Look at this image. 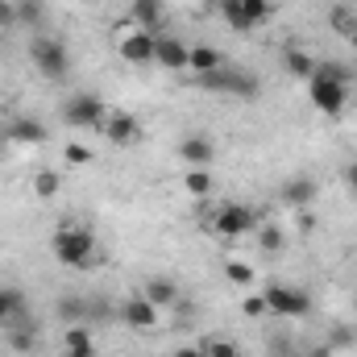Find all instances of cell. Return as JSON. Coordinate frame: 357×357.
<instances>
[{
  "mask_svg": "<svg viewBox=\"0 0 357 357\" xmlns=\"http://www.w3.org/2000/svg\"><path fill=\"white\" fill-rule=\"evenodd\" d=\"M307 100L324 116H341L345 104H349V71L337 67V63H320L316 75L307 79Z\"/></svg>",
  "mask_w": 357,
  "mask_h": 357,
  "instance_id": "obj_1",
  "label": "cell"
},
{
  "mask_svg": "<svg viewBox=\"0 0 357 357\" xmlns=\"http://www.w3.org/2000/svg\"><path fill=\"white\" fill-rule=\"evenodd\" d=\"M50 254L71 270H88L96 262V237L91 229H79V225H67L50 237Z\"/></svg>",
  "mask_w": 357,
  "mask_h": 357,
  "instance_id": "obj_2",
  "label": "cell"
},
{
  "mask_svg": "<svg viewBox=\"0 0 357 357\" xmlns=\"http://www.w3.org/2000/svg\"><path fill=\"white\" fill-rule=\"evenodd\" d=\"M212 233L216 237H229V241H237V237H245V233H254V225H258V212L250 208V204H220V208H212Z\"/></svg>",
  "mask_w": 357,
  "mask_h": 357,
  "instance_id": "obj_3",
  "label": "cell"
},
{
  "mask_svg": "<svg viewBox=\"0 0 357 357\" xmlns=\"http://www.w3.org/2000/svg\"><path fill=\"white\" fill-rule=\"evenodd\" d=\"M63 121L75 125V129H96V125L108 121V104H104L96 91H79V96H71V100L63 104Z\"/></svg>",
  "mask_w": 357,
  "mask_h": 357,
  "instance_id": "obj_4",
  "label": "cell"
},
{
  "mask_svg": "<svg viewBox=\"0 0 357 357\" xmlns=\"http://www.w3.org/2000/svg\"><path fill=\"white\" fill-rule=\"evenodd\" d=\"M29 59H33V67H38L46 79H63V75L71 71L67 46H63L59 38H38V42L29 46Z\"/></svg>",
  "mask_w": 357,
  "mask_h": 357,
  "instance_id": "obj_5",
  "label": "cell"
},
{
  "mask_svg": "<svg viewBox=\"0 0 357 357\" xmlns=\"http://www.w3.org/2000/svg\"><path fill=\"white\" fill-rule=\"evenodd\" d=\"M266 295V307L274 316H287V320H299V316H307L312 312V295L307 291H299V287H282V282H274L262 291Z\"/></svg>",
  "mask_w": 357,
  "mask_h": 357,
  "instance_id": "obj_6",
  "label": "cell"
},
{
  "mask_svg": "<svg viewBox=\"0 0 357 357\" xmlns=\"http://www.w3.org/2000/svg\"><path fill=\"white\" fill-rule=\"evenodd\" d=\"M116 50H121L125 63H133V67H150V63H154V50H158V38H154L150 29H133V33L121 38Z\"/></svg>",
  "mask_w": 357,
  "mask_h": 357,
  "instance_id": "obj_7",
  "label": "cell"
},
{
  "mask_svg": "<svg viewBox=\"0 0 357 357\" xmlns=\"http://www.w3.org/2000/svg\"><path fill=\"white\" fill-rule=\"evenodd\" d=\"M154 63L162 67V71H187L191 67V46L187 42H178V38H158V50H154Z\"/></svg>",
  "mask_w": 357,
  "mask_h": 357,
  "instance_id": "obj_8",
  "label": "cell"
},
{
  "mask_svg": "<svg viewBox=\"0 0 357 357\" xmlns=\"http://www.w3.org/2000/svg\"><path fill=\"white\" fill-rule=\"evenodd\" d=\"M121 320H125L129 328L146 333V328H154V324H158V307H154L146 295H133V299H125V303H121Z\"/></svg>",
  "mask_w": 357,
  "mask_h": 357,
  "instance_id": "obj_9",
  "label": "cell"
},
{
  "mask_svg": "<svg viewBox=\"0 0 357 357\" xmlns=\"http://www.w3.org/2000/svg\"><path fill=\"white\" fill-rule=\"evenodd\" d=\"M316 178L312 175H291L282 183V204L287 208H295V212H303V208H312V199H316Z\"/></svg>",
  "mask_w": 357,
  "mask_h": 357,
  "instance_id": "obj_10",
  "label": "cell"
},
{
  "mask_svg": "<svg viewBox=\"0 0 357 357\" xmlns=\"http://www.w3.org/2000/svg\"><path fill=\"white\" fill-rule=\"evenodd\" d=\"M100 129H104V137H108L112 146H133L137 133H142V125H137L129 112H108V121H104Z\"/></svg>",
  "mask_w": 357,
  "mask_h": 357,
  "instance_id": "obj_11",
  "label": "cell"
},
{
  "mask_svg": "<svg viewBox=\"0 0 357 357\" xmlns=\"http://www.w3.org/2000/svg\"><path fill=\"white\" fill-rule=\"evenodd\" d=\"M17 320H29V299L21 287H0V328H8Z\"/></svg>",
  "mask_w": 357,
  "mask_h": 357,
  "instance_id": "obj_12",
  "label": "cell"
},
{
  "mask_svg": "<svg viewBox=\"0 0 357 357\" xmlns=\"http://www.w3.org/2000/svg\"><path fill=\"white\" fill-rule=\"evenodd\" d=\"M178 158H183L187 167H212L216 146H212V137L195 133V137H183V142H178Z\"/></svg>",
  "mask_w": 357,
  "mask_h": 357,
  "instance_id": "obj_13",
  "label": "cell"
},
{
  "mask_svg": "<svg viewBox=\"0 0 357 357\" xmlns=\"http://www.w3.org/2000/svg\"><path fill=\"white\" fill-rule=\"evenodd\" d=\"M8 137H13V146H42L46 142V125L33 121V116H13Z\"/></svg>",
  "mask_w": 357,
  "mask_h": 357,
  "instance_id": "obj_14",
  "label": "cell"
},
{
  "mask_svg": "<svg viewBox=\"0 0 357 357\" xmlns=\"http://www.w3.org/2000/svg\"><path fill=\"white\" fill-rule=\"evenodd\" d=\"M142 295H146V299H150L158 312H162V307H175V303H178V287L167 278V274H154V278H146V291H142Z\"/></svg>",
  "mask_w": 357,
  "mask_h": 357,
  "instance_id": "obj_15",
  "label": "cell"
},
{
  "mask_svg": "<svg viewBox=\"0 0 357 357\" xmlns=\"http://www.w3.org/2000/svg\"><path fill=\"white\" fill-rule=\"evenodd\" d=\"M282 67H287L295 79H303V84H307V79L316 75V67H320V63H316L307 50H299V46H287V50H282Z\"/></svg>",
  "mask_w": 357,
  "mask_h": 357,
  "instance_id": "obj_16",
  "label": "cell"
},
{
  "mask_svg": "<svg viewBox=\"0 0 357 357\" xmlns=\"http://www.w3.org/2000/svg\"><path fill=\"white\" fill-rule=\"evenodd\" d=\"M162 17H167L162 0H133V4H129V21H133L137 29H154Z\"/></svg>",
  "mask_w": 357,
  "mask_h": 357,
  "instance_id": "obj_17",
  "label": "cell"
},
{
  "mask_svg": "<svg viewBox=\"0 0 357 357\" xmlns=\"http://www.w3.org/2000/svg\"><path fill=\"white\" fill-rule=\"evenodd\" d=\"M328 29H333L337 38L349 42V38L357 33V13L349 8V4H333V8H328Z\"/></svg>",
  "mask_w": 357,
  "mask_h": 357,
  "instance_id": "obj_18",
  "label": "cell"
},
{
  "mask_svg": "<svg viewBox=\"0 0 357 357\" xmlns=\"http://www.w3.org/2000/svg\"><path fill=\"white\" fill-rule=\"evenodd\" d=\"M183 187H187V195H195V199H208V195H212V187H216L212 167H191V171L183 175Z\"/></svg>",
  "mask_w": 357,
  "mask_h": 357,
  "instance_id": "obj_19",
  "label": "cell"
},
{
  "mask_svg": "<svg viewBox=\"0 0 357 357\" xmlns=\"http://www.w3.org/2000/svg\"><path fill=\"white\" fill-rule=\"evenodd\" d=\"M4 333H8V349H13V354H33L38 337H33V324H29V320H17V324H8Z\"/></svg>",
  "mask_w": 357,
  "mask_h": 357,
  "instance_id": "obj_20",
  "label": "cell"
},
{
  "mask_svg": "<svg viewBox=\"0 0 357 357\" xmlns=\"http://www.w3.org/2000/svg\"><path fill=\"white\" fill-rule=\"evenodd\" d=\"M187 71H195V75L220 71V50H216V46H191V67H187Z\"/></svg>",
  "mask_w": 357,
  "mask_h": 357,
  "instance_id": "obj_21",
  "label": "cell"
},
{
  "mask_svg": "<svg viewBox=\"0 0 357 357\" xmlns=\"http://www.w3.org/2000/svg\"><path fill=\"white\" fill-rule=\"evenodd\" d=\"M63 345H67V354H96L91 333L84 328V324H71V328H67V337H63Z\"/></svg>",
  "mask_w": 357,
  "mask_h": 357,
  "instance_id": "obj_22",
  "label": "cell"
},
{
  "mask_svg": "<svg viewBox=\"0 0 357 357\" xmlns=\"http://www.w3.org/2000/svg\"><path fill=\"white\" fill-rule=\"evenodd\" d=\"M220 17H225V25L237 29V33H250V29H254V25L245 21V13H241V0H220Z\"/></svg>",
  "mask_w": 357,
  "mask_h": 357,
  "instance_id": "obj_23",
  "label": "cell"
},
{
  "mask_svg": "<svg viewBox=\"0 0 357 357\" xmlns=\"http://www.w3.org/2000/svg\"><path fill=\"white\" fill-rule=\"evenodd\" d=\"M199 357H241V349L225 337H204L199 341Z\"/></svg>",
  "mask_w": 357,
  "mask_h": 357,
  "instance_id": "obj_24",
  "label": "cell"
},
{
  "mask_svg": "<svg viewBox=\"0 0 357 357\" xmlns=\"http://www.w3.org/2000/svg\"><path fill=\"white\" fill-rule=\"evenodd\" d=\"M241 13H245V21L258 29V25H266V21H270L274 4H270V0H241Z\"/></svg>",
  "mask_w": 357,
  "mask_h": 357,
  "instance_id": "obj_25",
  "label": "cell"
},
{
  "mask_svg": "<svg viewBox=\"0 0 357 357\" xmlns=\"http://www.w3.org/2000/svg\"><path fill=\"white\" fill-rule=\"evenodd\" d=\"M59 187H63V178L54 175V171H38V175H33V195H38V199H54Z\"/></svg>",
  "mask_w": 357,
  "mask_h": 357,
  "instance_id": "obj_26",
  "label": "cell"
},
{
  "mask_svg": "<svg viewBox=\"0 0 357 357\" xmlns=\"http://www.w3.org/2000/svg\"><path fill=\"white\" fill-rule=\"evenodd\" d=\"M258 241H262V250H266V254H278V250L287 245V237H282V229H278V225H266V229L258 233Z\"/></svg>",
  "mask_w": 357,
  "mask_h": 357,
  "instance_id": "obj_27",
  "label": "cell"
},
{
  "mask_svg": "<svg viewBox=\"0 0 357 357\" xmlns=\"http://www.w3.org/2000/svg\"><path fill=\"white\" fill-rule=\"evenodd\" d=\"M225 274H229V282H237V287H250V282H254V266H250V262H229Z\"/></svg>",
  "mask_w": 357,
  "mask_h": 357,
  "instance_id": "obj_28",
  "label": "cell"
},
{
  "mask_svg": "<svg viewBox=\"0 0 357 357\" xmlns=\"http://www.w3.org/2000/svg\"><path fill=\"white\" fill-rule=\"evenodd\" d=\"M241 312H245L250 320H262V316H270L266 295H245V299H241Z\"/></svg>",
  "mask_w": 357,
  "mask_h": 357,
  "instance_id": "obj_29",
  "label": "cell"
},
{
  "mask_svg": "<svg viewBox=\"0 0 357 357\" xmlns=\"http://www.w3.org/2000/svg\"><path fill=\"white\" fill-rule=\"evenodd\" d=\"M67 162H71V167H88L91 150H88V146H67Z\"/></svg>",
  "mask_w": 357,
  "mask_h": 357,
  "instance_id": "obj_30",
  "label": "cell"
},
{
  "mask_svg": "<svg viewBox=\"0 0 357 357\" xmlns=\"http://www.w3.org/2000/svg\"><path fill=\"white\" fill-rule=\"evenodd\" d=\"M84 307H88V303H84V299H71V295H67V299L59 303V312H63L67 320H75V316H84Z\"/></svg>",
  "mask_w": 357,
  "mask_h": 357,
  "instance_id": "obj_31",
  "label": "cell"
},
{
  "mask_svg": "<svg viewBox=\"0 0 357 357\" xmlns=\"http://www.w3.org/2000/svg\"><path fill=\"white\" fill-rule=\"evenodd\" d=\"M4 25H17V8L8 4V0H0V29Z\"/></svg>",
  "mask_w": 357,
  "mask_h": 357,
  "instance_id": "obj_32",
  "label": "cell"
},
{
  "mask_svg": "<svg viewBox=\"0 0 357 357\" xmlns=\"http://www.w3.org/2000/svg\"><path fill=\"white\" fill-rule=\"evenodd\" d=\"M345 187L357 195V162H349V167H345Z\"/></svg>",
  "mask_w": 357,
  "mask_h": 357,
  "instance_id": "obj_33",
  "label": "cell"
},
{
  "mask_svg": "<svg viewBox=\"0 0 357 357\" xmlns=\"http://www.w3.org/2000/svg\"><path fill=\"white\" fill-rule=\"evenodd\" d=\"M175 357H199V345H183V349H175Z\"/></svg>",
  "mask_w": 357,
  "mask_h": 357,
  "instance_id": "obj_34",
  "label": "cell"
},
{
  "mask_svg": "<svg viewBox=\"0 0 357 357\" xmlns=\"http://www.w3.org/2000/svg\"><path fill=\"white\" fill-rule=\"evenodd\" d=\"M67 357H96V354H67Z\"/></svg>",
  "mask_w": 357,
  "mask_h": 357,
  "instance_id": "obj_35",
  "label": "cell"
},
{
  "mask_svg": "<svg viewBox=\"0 0 357 357\" xmlns=\"http://www.w3.org/2000/svg\"><path fill=\"white\" fill-rule=\"evenodd\" d=\"M349 46H354V50H357V33H354V38H349Z\"/></svg>",
  "mask_w": 357,
  "mask_h": 357,
  "instance_id": "obj_36",
  "label": "cell"
},
{
  "mask_svg": "<svg viewBox=\"0 0 357 357\" xmlns=\"http://www.w3.org/2000/svg\"><path fill=\"white\" fill-rule=\"evenodd\" d=\"M29 4H46V0H29Z\"/></svg>",
  "mask_w": 357,
  "mask_h": 357,
  "instance_id": "obj_37",
  "label": "cell"
},
{
  "mask_svg": "<svg viewBox=\"0 0 357 357\" xmlns=\"http://www.w3.org/2000/svg\"><path fill=\"white\" fill-rule=\"evenodd\" d=\"M354 312H357V299H354Z\"/></svg>",
  "mask_w": 357,
  "mask_h": 357,
  "instance_id": "obj_38",
  "label": "cell"
}]
</instances>
